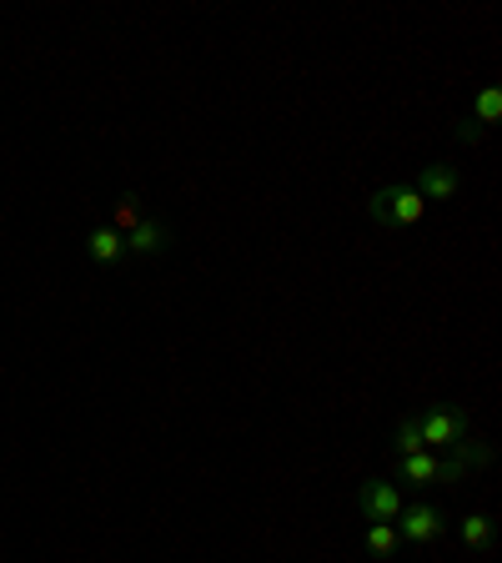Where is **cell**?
<instances>
[{"label":"cell","mask_w":502,"mask_h":563,"mask_svg":"<svg viewBox=\"0 0 502 563\" xmlns=\"http://www.w3.org/2000/svg\"><path fill=\"white\" fill-rule=\"evenodd\" d=\"M367 216L377 227H418L422 216H427V202L412 187H383V192H372Z\"/></svg>","instance_id":"1"},{"label":"cell","mask_w":502,"mask_h":563,"mask_svg":"<svg viewBox=\"0 0 502 563\" xmlns=\"http://www.w3.org/2000/svg\"><path fill=\"white\" fill-rule=\"evenodd\" d=\"M467 478V468L453 463V458H437V453H412L397 463V483H407V488H432V483H443V488H453V483Z\"/></svg>","instance_id":"2"},{"label":"cell","mask_w":502,"mask_h":563,"mask_svg":"<svg viewBox=\"0 0 502 563\" xmlns=\"http://www.w3.org/2000/svg\"><path fill=\"white\" fill-rule=\"evenodd\" d=\"M418 432H422V448L437 453V448H453V443H463V438H472V423L457 408H432L418 418Z\"/></svg>","instance_id":"3"},{"label":"cell","mask_w":502,"mask_h":563,"mask_svg":"<svg viewBox=\"0 0 502 563\" xmlns=\"http://www.w3.org/2000/svg\"><path fill=\"white\" fill-rule=\"evenodd\" d=\"M357 514L367 518V523H397V514H402V493H397V483L367 478L357 488Z\"/></svg>","instance_id":"4"},{"label":"cell","mask_w":502,"mask_h":563,"mask_svg":"<svg viewBox=\"0 0 502 563\" xmlns=\"http://www.w3.org/2000/svg\"><path fill=\"white\" fill-rule=\"evenodd\" d=\"M397 518H402V523H397V539H407V543H437L447 533L443 508H432V504H412Z\"/></svg>","instance_id":"5"},{"label":"cell","mask_w":502,"mask_h":563,"mask_svg":"<svg viewBox=\"0 0 502 563\" xmlns=\"http://www.w3.org/2000/svg\"><path fill=\"white\" fill-rule=\"evenodd\" d=\"M457 187H463V171H457L453 161H432V167L418 177V187H412V192H418L422 202H453Z\"/></svg>","instance_id":"6"},{"label":"cell","mask_w":502,"mask_h":563,"mask_svg":"<svg viewBox=\"0 0 502 563\" xmlns=\"http://www.w3.org/2000/svg\"><path fill=\"white\" fill-rule=\"evenodd\" d=\"M85 252H91V262H96V267H126V262H132L126 237H121L116 227H106V222L85 232Z\"/></svg>","instance_id":"7"},{"label":"cell","mask_w":502,"mask_h":563,"mask_svg":"<svg viewBox=\"0 0 502 563\" xmlns=\"http://www.w3.org/2000/svg\"><path fill=\"white\" fill-rule=\"evenodd\" d=\"M126 252H132V257H161V252H171V227L161 222V216H146L136 232H126Z\"/></svg>","instance_id":"8"},{"label":"cell","mask_w":502,"mask_h":563,"mask_svg":"<svg viewBox=\"0 0 502 563\" xmlns=\"http://www.w3.org/2000/svg\"><path fill=\"white\" fill-rule=\"evenodd\" d=\"M146 216H151V212H146L141 196H136V192H121V196H116V206H111V222H106V227H116L121 237H126V232L141 227Z\"/></svg>","instance_id":"9"},{"label":"cell","mask_w":502,"mask_h":563,"mask_svg":"<svg viewBox=\"0 0 502 563\" xmlns=\"http://www.w3.org/2000/svg\"><path fill=\"white\" fill-rule=\"evenodd\" d=\"M457 533H463V543L472 553H488L492 549V518L488 514H467L463 523H457Z\"/></svg>","instance_id":"10"},{"label":"cell","mask_w":502,"mask_h":563,"mask_svg":"<svg viewBox=\"0 0 502 563\" xmlns=\"http://www.w3.org/2000/svg\"><path fill=\"white\" fill-rule=\"evenodd\" d=\"M397 549H402V539H397V523H372L367 528V553H372V559L387 563Z\"/></svg>","instance_id":"11"},{"label":"cell","mask_w":502,"mask_h":563,"mask_svg":"<svg viewBox=\"0 0 502 563\" xmlns=\"http://www.w3.org/2000/svg\"><path fill=\"white\" fill-rule=\"evenodd\" d=\"M498 116H502V91H498V86H488V91H478V106H472V121H478L482 132H488V126H498Z\"/></svg>","instance_id":"12"},{"label":"cell","mask_w":502,"mask_h":563,"mask_svg":"<svg viewBox=\"0 0 502 563\" xmlns=\"http://www.w3.org/2000/svg\"><path fill=\"white\" fill-rule=\"evenodd\" d=\"M392 448H397V458L427 453V448H422V432H418V418H402V423H397V438H392Z\"/></svg>","instance_id":"13"},{"label":"cell","mask_w":502,"mask_h":563,"mask_svg":"<svg viewBox=\"0 0 502 563\" xmlns=\"http://www.w3.org/2000/svg\"><path fill=\"white\" fill-rule=\"evenodd\" d=\"M453 463H463V468H482V463H492V448H488V443H478V438H463V443H453Z\"/></svg>","instance_id":"14"},{"label":"cell","mask_w":502,"mask_h":563,"mask_svg":"<svg viewBox=\"0 0 502 563\" xmlns=\"http://www.w3.org/2000/svg\"><path fill=\"white\" fill-rule=\"evenodd\" d=\"M478 136H482V126H478V121H472V116H467L463 126H457V142H478Z\"/></svg>","instance_id":"15"}]
</instances>
